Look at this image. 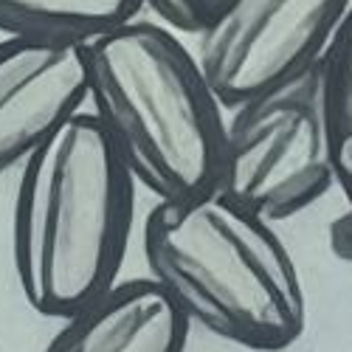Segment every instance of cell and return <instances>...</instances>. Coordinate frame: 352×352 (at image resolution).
Wrapping results in <instances>:
<instances>
[{
    "instance_id": "obj_8",
    "label": "cell",
    "mask_w": 352,
    "mask_h": 352,
    "mask_svg": "<svg viewBox=\"0 0 352 352\" xmlns=\"http://www.w3.org/2000/svg\"><path fill=\"white\" fill-rule=\"evenodd\" d=\"M141 12V0H0V32L85 45Z\"/></svg>"
},
{
    "instance_id": "obj_9",
    "label": "cell",
    "mask_w": 352,
    "mask_h": 352,
    "mask_svg": "<svg viewBox=\"0 0 352 352\" xmlns=\"http://www.w3.org/2000/svg\"><path fill=\"white\" fill-rule=\"evenodd\" d=\"M316 79L336 189L352 206V6L316 63Z\"/></svg>"
},
{
    "instance_id": "obj_4",
    "label": "cell",
    "mask_w": 352,
    "mask_h": 352,
    "mask_svg": "<svg viewBox=\"0 0 352 352\" xmlns=\"http://www.w3.org/2000/svg\"><path fill=\"white\" fill-rule=\"evenodd\" d=\"M214 189L268 223L296 217L336 189L316 68L231 107Z\"/></svg>"
},
{
    "instance_id": "obj_10",
    "label": "cell",
    "mask_w": 352,
    "mask_h": 352,
    "mask_svg": "<svg viewBox=\"0 0 352 352\" xmlns=\"http://www.w3.org/2000/svg\"><path fill=\"white\" fill-rule=\"evenodd\" d=\"M217 0H141V9L153 12L172 32L197 34V28L214 12Z\"/></svg>"
},
{
    "instance_id": "obj_3",
    "label": "cell",
    "mask_w": 352,
    "mask_h": 352,
    "mask_svg": "<svg viewBox=\"0 0 352 352\" xmlns=\"http://www.w3.org/2000/svg\"><path fill=\"white\" fill-rule=\"evenodd\" d=\"M87 102L135 186L155 200L214 189L223 104L172 28L130 20L85 43Z\"/></svg>"
},
{
    "instance_id": "obj_6",
    "label": "cell",
    "mask_w": 352,
    "mask_h": 352,
    "mask_svg": "<svg viewBox=\"0 0 352 352\" xmlns=\"http://www.w3.org/2000/svg\"><path fill=\"white\" fill-rule=\"evenodd\" d=\"M87 102L85 45L0 40V175L20 166Z\"/></svg>"
},
{
    "instance_id": "obj_5",
    "label": "cell",
    "mask_w": 352,
    "mask_h": 352,
    "mask_svg": "<svg viewBox=\"0 0 352 352\" xmlns=\"http://www.w3.org/2000/svg\"><path fill=\"white\" fill-rule=\"evenodd\" d=\"M352 0H217L195 60L231 110L316 68Z\"/></svg>"
},
{
    "instance_id": "obj_11",
    "label": "cell",
    "mask_w": 352,
    "mask_h": 352,
    "mask_svg": "<svg viewBox=\"0 0 352 352\" xmlns=\"http://www.w3.org/2000/svg\"><path fill=\"white\" fill-rule=\"evenodd\" d=\"M330 248L338 259L352 262V206L346 203V212L330 223Z\"/></svg>"
},
{
    "instance_id": "obj_2",
    "label": "cell",
    "mask_w": 352,
    "mask_h": 352,
    "mask_svg": "<svg viewBox=\"0 0 352 352\" xmlns=\"http://www.w3.org/2000/svg\"><path fill=\"white\" fill-rule=\"evenodd\" d=\"M150 279L189 327L251 352H282L307 327L299 268L274 223L217 189L158 200L144 220Z\"/></svg>"
},
{
    "instance_id": "obj_7",
    "label": "cell",
    "mask_w": 352,
    "mask_h": 352,
    "mask_svg": "<svg viewBox=\"0 0 352 352\" xmlns=\"http://www.w3.org/2000/svg\"><path fill=\"white\" fill-rule=\"evenodd\" d=\"M189 330L150 276L119 279L63 318L43 352H186Z\"/></svg>"
},
{
    "instance_id": "obj_1",
    "label": "cell",
    "mask_w": 352,
    "mask_h": 352,
    "mask_svg": "<svg viewBox=\"0 0 352 352\" xmlns=\"http://www.w3.org/2000/svg\"><path fill=\"white\" fill-rule=\"evenodd\" d=\"M135 184L91 110L20 164L12 206V262L25 305L63 321L122 274Z\"/></svg>"
}]
</instances>
